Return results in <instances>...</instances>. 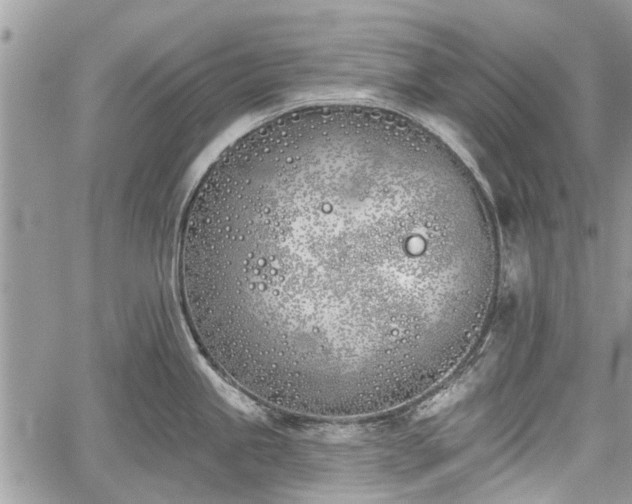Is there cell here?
Returning <instances> with one entry per match:
<instances>
[{
	"mask_svg": "<svg viewBox=\"0 0 632 504\" xmlns=\"http://www.w3.org/2000/svg\"><path fill=\"white\" fill-rule=\"evenodd\" d=\"M498 260L474 177L437 136L379 108H299L210 165L185 207L179 281L246 389L320 415L383 412L457 359Z\"/></svg>",
	"mask_w": 632,
	"mask_h": 504,
	"instance_id": "obj_1",
	"label": "cell"
}]
</instances>
